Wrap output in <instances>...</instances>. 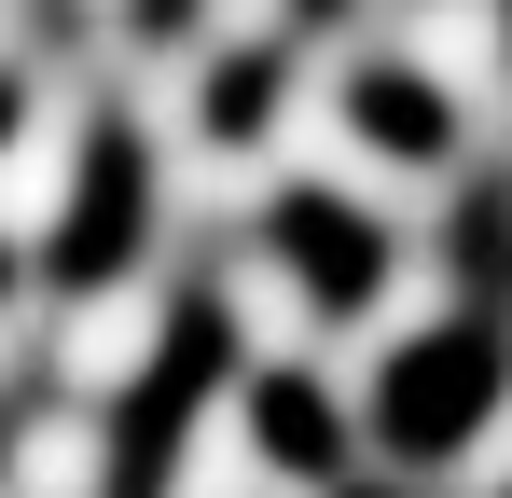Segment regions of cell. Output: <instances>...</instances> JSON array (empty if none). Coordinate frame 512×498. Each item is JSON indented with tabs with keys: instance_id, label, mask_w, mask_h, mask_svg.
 <instances>
[{
	"instance_id": "1",
	"label": "cell",
	"mask_w": 512,
	"mask_h": 498,
	"mask_svg": "<svg viewBox=\"0 0 512 498\" xmlns=\"http://www.w3.org/2000/svg\"><path fill=\"white\" fill-rule=\"evenodd\" d=\"M512 402V305H457V319H416L388 360H374V388H360V443L374 457H402V471H457Z\"/></svg>"
},
{
	"instance_id": "3",
	"label": "cell",
	"mask_w": 512,
	"mask_h": 498,
	"mask_svg": "<svg viewBox=\"0 0 512 498\" xmlns=\"http://www.w3.org/2000/svg\"><path fill=\"white\" fill-rule=\"evenodd\" d=\"M263 263H277V291L305 305V319H374L388 305V277H402V222L360 194V180H277V208H263Z\"/></svg>"
},
{
	"instance_id": "5",
	"label": "cell",
	"mask_w": 512,
	"mask_h": 498,
	"mask_svg": "<svg viewBox=\"0 0 512 498\" xmlns=\"http://www.w3.org/2000/svg\"><path fill=\"white\" fill-rule=\"evenodd\" d=\"M333 498H374V485H333Z\"/></svg>"
},
{
	"instance_id": "6",
	"label": "cell",
	"mask_w": 512,
	"mask_h": 498,
	"mask_svg": "<svg viewBox=\"0 0 512 498\" xmlns=\"http://www.w3.org/2000/svg\"><path fill=\"white\" fill-rule=\"evenodd\" d=\"M499 498H512V485H499Z\"/></svg>"
},
{
	"instance_id": "2",
	"label": "cell",
	"mask_w": 512,
	"mask_h": 498,
	"mask_svg": "<svg viewBox=\"0 0 512 498\" xmlns=\"http://www.w3.org/2000/svg\"><path fill=\"white\" fill-rule=\"evenodd\" d=\"M236 374H250L236 305H222V291H180L167 332L139 346V374H125L111 429H97V498H167V485H180V457H194V415L222 402Z\"/></svg>"
},
{
	"instance_id": "4",
	"label": "cell",
	"mask_w": 512,
	"mask_h": 498,
	"mask_svg": "<svg viewBox=\"0 0 512 498\" xmlns=\"http://www.w3.org/2000/svg\"><path fill=\"white\" fill-rule=\"evenodd\" d=\"M236 415H250V457L277 471V485H346V429L360 415L291 360V374H236Z\"/></svg>"
}]
</instances>
